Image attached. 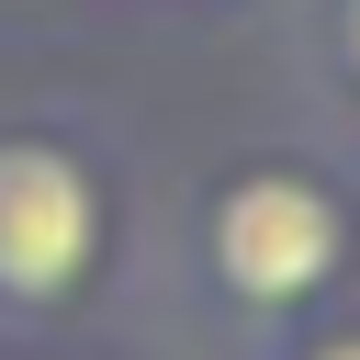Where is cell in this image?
Returning a JSON list of instances; mask_svg holds the SVG:
<instances>
[{"label": "cell", "mask_w": 360, "mask_h": 360, "mask_svg": "<svg viewBox=\"0 0 360 360\" xmlns=\"http://www.w3.org/2000/svg\"><path fill=\"white\" fill-rule=\"evenodd\" d=\"M349 68H360V0H349Z\"/></svg>", "instance_id": "277c9868"}, {"label": "cell", "mask_w": 360, "mask_h": 360, "mask_svg": "<svg viewBox=\"0 0 360 360\" xmlns=\"http://www.w3.org/2000/svg\"><path fill=\"white\" fill-rule=\"evenodd\" d=\"M101 259V180L45 146V135H0V304L56 315Z\"/></svg>", "instance_id": "6da1fadb"}, {"label": "cell", "mask_w": 360, "mask_h": 360, "mask_svg": "<svg viewBox=\"0 0 360 360\" xmlns=\"http://www.w3.org/2000/svg\"><path fill=\"white\" fill-rule=\"evenodd\" d=\"M304 360H360V338H326V349H304Z\"/></svg>", "instance_id": "3957f363"}, {"label": "cell", "mask_w": 360, "mask_h": 360, "mask_svg": "<svg viewBox=\"0 0 360 360\" xmlns=\"http://www.w3.org/2000/svg\"><path fill=\"white\" fill-rule=\"evenodd\" d=\"M338 248H349V214L292 169H259L214 202V281L236 304H304L338 270Z\"/></svg>", "instance_id": "7a4b0ae2"}]
</instances>
